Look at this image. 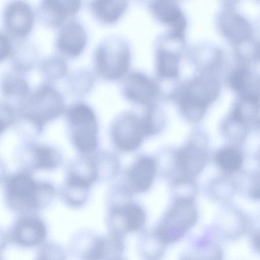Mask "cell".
Wrapping results in <instances>:
<instances>
[{
  "label": "cell",
  "mask_w": 260,
  "mask_h": 260,
  "mask_svg": "<svg viewBox=\"0 0 260 260\" xmlns=\"http://www.w3.org/2000/svg\"><path fill=\"white\" fill-rule=\"evenodd\" d=\"M3 19L5 32L14 39H22L31 31L34 14L30 5L24 1H11L5 6Z\"/></svg>",
  "instance_id": "30bf717a"
},
{
  "label": "cell",
  "mask_w": 260,
  "mask_h": 260,
  "mask_svg": "<svg viewBox=\"0 0 260 260\" xmlns=\"http://www.w3.org/2000/svg\"><path fill=\"white\" fill-rule=\"evenodd\" d=\"M71 252L78 260H106L108 258L107 237L93 232L83 231L77 233L71 243Z\"/></svg>",
  "instance_id": "7c38bea8"
},
{
  "label": "cell",
  "mask_w": 260,
  "mask_h": 260,
  "mask_svg": "<svg viewBox=\"0 0 260 260\" xmlns=\"http://www.w3.org/2000/svg\"><path fill=\"white\" fill-rule=\"evenodd\" d=\"M216 161L222 169L229 172L238 170L242 163L240 154L232 148H224L220 150L217 154Z\"/></svg>",
  "instance_id": "4316f807"
},
{
  "label": "cell",
  "mask_w": 260,
  "mask_h": 260,
  "mask_svg": "<svg viewBox=\"0 0 260 260\" xmlns=\"http://www.w3.org/2000/svg\"><path fill=\"white\" fill-rule=\"evenodd\" d=\"M39 70L45 83L51 84L66 75L68 66L63 58L53 55L42 59L39 63Z\"/></svg>",
  "instance_id": "603a6c76"
},
{
  "label": "cell",
  "mask_w": 260,
  "mask_h": 260,
  "mask_svg": "<svg viewBox=\"0 0 260 260\" xmlns=\"http://www.w3.org/2000/svg\"><path fill=\"white\" fill-rule=\"evenodd\" d=\"M145 215L143 210L136 204H130L113 209L108 217V224L115 232L138 230L144 223Z\"/></svg>",
  "instance_id": "2e32d148"
},
{
  "label": "cell",
  "mask_w": 260,
  "mask_h": 260,
  "mask_svg": "<svg viewBox=\"0 0 260 260\" xmlns=\"http://www.w3.org/2000/svg\"><path fill=\"white\" fill-rule=\"evenodd\" d=\"M142 119L146 135H152L162 127L165 115L162 110L154 104L147 107Z\"/></svg>",
  "instance_id": "484cf974"
},
{
  "label": "cell",
  "mask_w": 260,
  "mask_h": 260,
  "mask_svg": "<svg viewBox=\"0 0 260 260\" xmlns=\"http://www.w3.org/2000/svg\"><path fill=\"white\" fill-rule=\"evenodd\" d=\"M1 92L5 102H13L16 110L23 104L31 91L23 73L12 70L1 78Z\"/></svg>",
  "instance_id": "e0dca14e"
},
{
  "label": "cell",
  "mask_w": 260,
  "mask_h": 260,
  "mask_svg": "<svg viewBox=\"0 0 260 260\" xmlns=\"http://www.w3.org/2000/svg\"><path fill=\"white\" fill-rule=\"evenodd\" d=\"M29 148L32 158V169L52 170L57 168L61 163L60 153L51 146L33 144L29 146Z\"/></svg>",
  "instance_id": "44dd1931"
},
{
  "label": "cell",
  "mask_w": 260,
  "mask_h": 260,
  "mask_svg": "<svg viewBox=\"0 0 260 260\" xmlns=\"http://www.w3.org/2000/svg\"><path fill=\"white\" fill-rule=\"evenodd\" d=\"M64 249L58 244L47 242L40 246L34 260H66Z\"/></svg>",
  "instance_id": "83f0119b"
},
{
  "label": "cell",
  "mask_w": 260,
  "mask_h": 260,
  "mask_svg": "<svg viewBox=\"0 0 260 260\" xmlns=\"http://www.w3.org/2000/svg\"><path fill=\"white\" fill-rule=\"evenodd\" d=\"M1 60L10 56L13 50L10 37L5 31H1Z\"/></svg>",
  "instance_id": "4dcf8cb0"
},
{
  "label": "cell",
  "mask_w": 260,
  "mask_h": 260,
  "mask_svg": "<svg viewBox=\"0 0 260 260\" xmlns=\"http://www.w3.org/2000/svg\"><path fill=\"white\" fill-rule=\"evenodd\" d=\"M155 171V164L152 158L144 157L139 159L129 174L133 188L138 192H144L149 189L153 181Z\"/></svg>",
  "instance_id": "d6986e66"
},
{
  "label": "cell",
  "mask_w": 260,
  "mask_h": 260,
  "mask_svg": "<svg viewBox=\"0 0 260 260\" xmlns=\"http://www.w3.org/2000/svg\"><path fill=\"white\" fill-rule=\"evenodd\" d=\"M64 107L63 98L51 84L37 87L17 110L19 115L36 126L39 132L45 124L59 116Z\"/></svg>",
  "instance_id": "5b68a950"
},
{
  "label": "cell",
  "mask_w": 260,
  "mask_h": 260,
  "mask_svg": "<svg viewBox=\"0 0 260 260\" xmlns=\"http://www.w3.org/2000/svg\"><path fill=\"white\" fill-rule=\"evenodd\" d=\"M218 91V84L211 70L196 71L180 81L172 100L175 102L184 117L195 121L203 117Z\"/></svg>",
  "instance_id": "7a4b0ae2"
},
{
  "label": "cell",
  "mask_w": 260,
  "mask_h": 260,
  "mask_svg": "<svg viewBox=\"0 0 260 260\" xmlns=\"http://www.w3.org/2000/svg\"><path fill=\"white\" fill-rule=\"evenodd\" d=\"M55 189L49 183L37 182L27 172L8 177L5 183L6 204L21 216L35 215L52 201Z\"/></svg>",
  "instance_id": "6da1fadb"
},
{
  "label": "cell",
  "mask_w": 260,
  "mask_h": 260,
  "mask_svg": "<svg viewBox=\"0 0 260 260\" xmlns=\"http://www.w3.org/2000/svg\"><path fill=\"white\" fill-rule=\"evenodd\" d=\"M87 42L86 32L78 21L71 20L64 23L58 30L55 46L61 54L70 57L80 55Z\"/></svg>",
  "instance_id": "4fadbf2b"
},
{
  "label": "cell",
  "mask_w": 260,
  "mask_h": 260,
  "mask_svg": "<svg viewBox=\"0 0 260 260\" xmlns=\"http://www.w3.org/2000/svg\"><path fill=\"white\" fill-rule=\"evenodd\" d=\"M185 49V34L168 30L155 38V78L164 90H171L180 82V62Z\"/></svg>",
  "instance_id": "3957f363"
},
{
  "label": "cell",
  "mask_w": 260,
  "mask_h": 260,
  "mask_svg": "<svg viewBox=\"0 0 260 260\" xmlns=\"http://www.w3.org/2000/svg\"><path fill=\"white\" fill-rule=\"evenodd\" d=\"M81 6V1L79 0H43L39 4L38 12L43 23L56 27L75 15Z\"/></svg>",
  "instance_id": "9a60e30c"
},
{
  "label": "cell",
  "mask_w": 260,
  "mask_h": 260,
  "mask_svg": "<svg viewBox=\"0 0 260 260\" xmlns=\"http://www.w3.org/2000/svg\"><path fill=\"white\" fill-rule=\"evenodd\" d=\"M247 234L252 250L260 255V219L249 221Z\"/></svg>",
  "instance_id": "f1b7e54d"
},
{
  "label": "cell",
  "mask_w": 260,
  "mask_h": 260,
  "mask_svg": "<svg viewBox=\"0 0 260 260\" xmlns=\"http://www.w3.org/2000/svg\"><path fill=\"white\" fill-rule=\"evenodd\" d=\"M66 117L75 148L83 153L93 152L97 145L98 124L92 108L83 102H75L67 109Z\"/></svg>",
  "instance_id": "8992f818"
},
{
  "label": "cell",
  "mask_w": 260,
  "mask_h": 260,
  "mask_svg": "<svg viewBox=\"0 0 260 260\" xmlns=\"http://www.w3.org/2000/svg\"><path fill=\"white\" fill-rule=\"evenodd\" d=\"M183 260H223V251L219 243L208 240Z\"/></svg>",
  "instance_id": "d4e9b609"
},
{
  "label": "cell",
  "mask_w": 260,
  "mask_h": 260,
  "mask_svg": "<svg viewBox=\"0 0 260 260\" xmlns=\"http://www.w3.org/2000/svg\"><path fill=\"white\" fill-rule=\"evenodd\" d=\"M197 212L188 199L177 201L169 211L158 230L159 238L165 242L180 239L196 223Z\"/></svg>",
  "instance_id": "ba28073f"
},
{
  "label": "cell",
  "mask_w": 260,
  "mask_h": 260,
  "mask_svg": "<svg viewBox=\"0 0 260 260\" xmlns=\"http://www.w3.org/2000/svg\"><path fill=\"white\" fill-rule=\"evenodd\" d=\"M249 221L240 214H230L221 219L217 226L219 236L226 241H233L247 234Z\"/></svg>",
  "instance_id": "ffe728a7"
},
{
  "label": "cell",
  "mask_w": 260,
  "mask_h": 260,
  "mask_svg": "<svg viewBox=\"0 0 260 260\" xmlns=\"http://www.w3.org/2000/svg\"><path fill=\"white\" fill-rule=\"evenodd\" d=\"M131 57L130 44L125 38L118 35L107 37L94 49V71L98 77L106 81L123 78L128 72Z\"/></svg>",
  "instance_id": "277c9868"
},
{
  "label": "cell",
  "mask_w": 260,
  "mask_h": 260,
  "mask_svg": "<svg viewBox=\"0 0 260 260\" xmlns=\"http://www.w3.org/2000/svg\"><path fill=\"white\" fill-rule=\"evenodd\" d=\"M202 154L194 142H190L178 150L176 160L181 171L189 175H194L202 166Z\"/></svg>",
  "instance_id": "7402d4cb"
},
{
  "label": "cell",
  "mask_w": 260,
  "mask_h": 260,
  "mask_svg": "<svg viewBox=\"0 0 260 260\" xmlns=\"http://www.w3.org/2000/svg\"><path fill=\"white\" fill-rule=\"evenodd\" d=\"M112 134L119 148L126 151L135 150L146 135L142 117L132 112L122 114L115 121Z\"/></svg>",
  "instance_id": "8fae6325"
},
{
  "label": "cell",
  "mask_w": 260,
  "mask_h": 260,
  "mask_svg": "<svg viewBox=\"0 0 260 260\" xmlns=\"http://www.w3.org/2000/svg\"><path fill=\"white\" fill-rule=\"evenodd\" d=\"M121 91L127 101L147 107L162 99L161 90L156 78L138 69L130 71L124 77Z\"/></svg>",
  "instance_id": "52a82bcc"
},
{
  "label": "cell",
  "mask_w": 260,
  "mask_h": 260,
  "mask_svg": "<svg viewBox=\"0 0 260 260\" xmlns=\"http://www.w3.org/2000/svg\"><path fill=\"white\" fill-rule=\"evenodd\" d=\"M15 108L5 102L1 103V132L13 123L15 116Z\"/></svg>",
  "instance_id": "f546056e"
},
{
  "label": "cell",
  "mask_w": 260,
  "mask_h": 260,
  "mask_svg": "<svg viewBox=\"0 0 260 260\" xmlns=\"http://www.w3.org/2000/svg\"><path fill=\"white\" fill-rule=\"evenodd\" d=\"M47 234L44 221L36 215H27L16 220L9 230L7 238L20 247L31 248L43 244Z\"/></svg>",
  "instance_id": "9c48e42d"
},
{
  "label": "cell",
  "mask_w": 260,
  "mask_h": 260,
  "mask_svg": "<svg viewBox=\"0 0 260 260\" xmlns=\"http://www.w3.org/2000/svg\"><path fill=\"white\" fill-rule=\"evenodd\" d=\"M93 78L91 72L86 69H80L73 71L68 77V90L75 95H83L91 88Z\"/></svg>",
  "instance_id": "cb8c5ba5"
},
{
  "label": "cell",
  "mask_w": 260,
  "mask_h": 260,
  "mask_svg": "<svg viewBox=\"0 0 260 260\" xmlns=\"http://www.w3.org/2000/svg\"><path fill=\"white\" fill-rule=\"evenodd\" d=\"M148 8L156 20L168 27V30L185 34L187 19L177 1L155 0L148 2Z\"/></svg>",
  "instance_id": "5bb4252c"
},
{
  "label": "cell",
  "mask_w": 260,
  "mask_h": 260,
  "mask_svg": "<svg viewBox=\"0 0 260 260\" xmlns=\"http://www.w3.org/2000/svg\"><path fill=\"white\" fill-rule=\"evenodd\" d=\"M126 1L93 0L89 3L93 16L100 22L111 24L117 22L128 7Z\"/></svg>",
  "instance_id": "ac0fdd59"
}]
</instances>
